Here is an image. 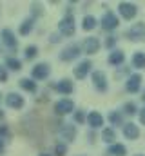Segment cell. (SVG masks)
<instances>
[{
	"label": "cell",
	"instance_id": "e575fe53",
	"mask_svg": "<svg viewBox=\"0 0 145 156\" xmlns=\"http://www.w3.org/2000/svg\"><path fill=\"white\" fill-rule=\"evenodd\" d=\"M2 153H4V140L0 138V154H2Z\"/></svg>",
	"mask_w": 145,
	"mask_h": 156
},
{
	"label": "cell",
	"instance_id": "d6986e66",
	"mask_svg": "<svg viewBox=\"0 0 145 156\" xmlns=\"http://www.w3.org/2000/svg\"><path fill=\"white\" fill-rule=\"evenodd\" d=\"M109 154H112V156H125V154H127V149H125V145H122V144H112V145L109 147Z\"/></svg>",
	"mask_w": 145,
	"mask_h": 156
},
{
	"label": "cell",
	"instance_id": "f1b7e54d",
	"mask_svg": "<svg viewBox=\"0 0 145 156\" xmlns=\"http://www.w3.org/2000/svg\"><path fill=\"white\" fill-rule=\"evenodd\" d=\"M67 153V147L64 145V144H56V147H55V156H65Z\"/></svg>",
	"mask_w": 145,
	"mask_h": 156
},
{
	"label": "cell",
	"instance_id": "ffe728a7",
	"mask_svg": "<svg viewBox=\"0 0 145 156\" xmlns=\"http://www.w3.org/2000/svg\"><path fill=\"white\" fill-rule=\"evenodd\" d=\"M133 66L138 67V69H143L145 67V53L138 51V53L133 55Z\"/></svg>",
	"mask_w": 145,
	"mask_h": 156
},
{
	"label": "cell",
	"instance_id": "8fae6325",
	"mask_svg": "<svg viewBox=\"0 0 145 156\" xmlns=\"http://www.w3.org/2000/svg\"><path fill=\"white\" fill-rule=\"evenodd\" d=\"M5 104L9 107H13V109H22L24 107V98L20 94H16V93H9L5 96Z\"/></svg>",
	"mask_w": 145,
	"mask_h": 156
},
{
	"label": "cell",
	"instance_id": "d4e9b609",
	"mask_svg": "<svg viewBox=\"0 0 145 156\" xmlns=\"http://www.w3.org/2000/svg\"><path fill=\"white\" fill-rule=\"evenodd\" d=\"M109 122H111L112 125H122V122H123V116H122L120 113H116V111H112V113L109 115Z\"/></svg>",
	"mask_w": 145,
	"mask_h": 156
},
{
	"label": "cell",
	"instance_id": "7402d4cb",
	"mask_svg": "<svg viewBox=\"0 0 145 156\" xmlns=\"http://www.w3.org/2000/svg\"><path fill=\"white\" fill-rule=\"evenodd\" d=\"M82 27H83V31H91V29H94L96 27V18L94 16H85L83 18V22H82Z\"/></svg>",
	"mask_w": 145,
	"mask_h": 156
},
{
	"label": "cell",
	"instance_id": "74e56055",
	"mask_svg": "<svg viewBox=\"0 0 145 156\" xmlns=\"http://www.w3.org/2000/svg\"><path fill=\"white\" fill-rule=\"evenodd\" d=\"M136 156H143V154H136Z\"/></svg>",
	"mask_w": 145,
	"mask_h": 156
},
{
	"label": "cell",
	"instance_id": "3957f363",
	"mask_svg": "<svg viewBox=\"0 0 145 156\" xmlns=\"http://www.w3.org/2000/svg\"><path fill=\"white\" fill-rule=\"evenodd\" d=\"M120 26V20H118V16L112 13V11H107L104 16H102V27L105 29V31H112V29H116Z\"/></svg>",
	"mask_w": 145,
	"mask_h": 156
},
{
	"label": "cell",
	"instance_id": "836d02e7",
	"mask_svg": "<svg viewBox=\"0 0 145 156\" xmlns=\"http://www.w3.org/2000/svg\"><path fill=\"white\" fill-rule=\"evenodd\" d=\"M5 80H7V75H5V71L2 69V71H0V82H5Z\"/></svg>",
	"mask_w": 145,
	"mask_h": 156
},
{
	"label": "cell",
	"instance_id": "1f68e13d",
	"mask_svg": "<svg viewBox=\"0 0 145 156\" xmlns=\"http://www.w3.org/2000/svg\"><path fill=\"white\" fill-rule=\"evenodd\" d=\"M7 134V127L5 125H0V136H5Z\"/></svg>",
	"mask_w": 145,
	"mask_h": 156
},
{
	"label": "cell",
	"instance_id": "8992f818",
	"mask_svg": "<svg viewBox=\"0 0 145 156\" xmlns=\"http://www.w3.org/2000/svg\"><path fill=\"white\" fill-rule=\"evenodd\" d=\"M78 55H80V45L71 44V45H67V47L60 53V58H62L64 62H71V60H74Z\"/></svg>",
	"mask_w": 145,
	"mask_h": 156
},
{
	"label": "cell",
	"instance_id": "e0dca14e",
	"mask_svg": "<svg viewBox=\"0 0 145 156\" xmlns=\"http://www.w3.org/2000/svg\"><path fill=\"white\" fill-rule=\"evenodd\" d=\"M60 134L65 138V140H74V136H76V129H74V125H69V123H62V129H60Z\"/></svg>",
	"mask_w": 145,
	"mask_h": 156
},
{
	"label": "cell",
	"instance_id": "4dcf8cb0",
	"mask_svg": "<svg viewBox=\"0 0 145 156\" xmlns=\"http://www.w3.org/2000/svg\"><path fill=\"white\" fill-rule=\"evenodd\" d=\"M114 44H116V38H114V37H109V38L105 40V47H112Z\"/></svg>",
	"mask_w": 145,
	"mask_h": 156
},
{
	"label": "cell",
	"instance_id": "d6a6232c",
	"mask_svg": "<svg viewBox=\"0 0 145 156\" xmlns=\"http://www.w3.org/2000/svg\"><path fill=\"white\" fill-rule=\"evenodd\" d=\"M140 122H142V123L145 125V107L142 109V111H140Z\"/></svg>",
	"mask_w": 145,
	"mask_h": 156
},
{
	"label": "cell",
	"instance_id": "7a4b0ae2",
	"mask_svg": "<svg viewBox=\"0 0 145 156\" xmlns=\"http://www.w3.org/2000/svg\"><path fill=\"white\" fill-rule=\"evenodd\" d=\"M118 11H120V15H122L125 20H131V18H134V16H136L138 7H136L134 4H131V2H120Z\"/></svg>",
	"mask_w": 145,
	"mask_h": 156
},
{
	"label": "cell",
	"instance_id": "9a60e30c",
	"mask_svg": "<svg viewBox=\"0 0 145 156\" xmlns=\"http://www.w3.org/2000/svg\"><path fill=\"white\" fill-rule=\"evenodd\" d=\"M55 89L58 91V93H62V94H71L72 93V82H69V80H60L56 85H55Z\"/></svg>",
	"mask_w": 145,
	"mask_h": 156
},
{
	"label": "cell",
	"instance_id": "603a6c76",
	"mask_svg": "<svg viewBox=\"0 0 145 156\" xmlns=\"http://www.w3.org/2000/svg\"><path fill=\"white\" fill-rule=\"evenodd\" d=\"M20 85H22L26 91H29V93H35L36 91V83L33 80H29V78H22V80H20Z\"/></svg>",
	"mask_w": 145,
	"mask_h": 156
},
{
	"label": "cell",
	"instance_id": "d590c367",
	"mask_svg": "<svg viewBox=\"0 0 145 156\" xmlns=\"http://www.w3.org/2000/svg\"><path fill=\"white\" fill-rule=\"evenodd\" d=\"M40 156H51V154H47V153H42V154H40Z\"/></svg>",
	"mask_w": 145,
	"mask_h": 156
},
{
	"label": "cell",
	"instance_id": "44dd1931",
	"mask_svg": "<svg viewBox=\"0 0 145 156\" xmlns=\"http://www.w3.org/2000/svg\"><path fill=\"white\" fill-rule=\"evenodd\" d=\"M102 140L105 142V144H114V140H116V134H114V129H111V127H107V129H104L102 131Z\"/></svg>",
	"mask_w": 145,
	"mask_h": 156
},
{
	"label": "cell",
	"instance_id": "6da1fadb",
	"mask_svg": "<svg viewBox=\"0 0 145 156\" xmlns=\"http://www.w3.org/2000/svg\"><path fill=\"white\" fill-rule=\"evenodd\" d=\"M58 29H60V33L64 37H72L74 35V16L72 15L64 16L60 20V24H58Z\"/></svg>",
	"mask_w": 145,
	"mask_h": 156
},
{
	"label": "cell",
	"instance_id": "83f0119b",
	"mask_svg": "<svg viewBox=\"0 0 145 156\" xmlns=\"http://www.w3.org/2000/svg\"><path fill=\"white\" fill-rule=\"evenodd\" d=\"M36 55H38V49H36L35 45H31V47L26 49V58H27V60H33Z\"/></svg>",
	"mask_w": 145,
	"mask_h": 156
},
{
	"label": "cell",
	"instance_id": "5b68a950",
	"mask_svg": "<svg viewBox=\"0 0 145 156\" xmlns=\"http://www.w3.org/2000/svg\"><path fill=\"white\" fill-rule=\"evenodd\" d=\"M127 37H129V40H143L145 38V24L143 22L134 24V26L127 31Z\"/></svg>",
	"mask_w": 145,
	"mask_h": 156
},
{
	"label": "cell",
	"instance_id": "8d00e7d4",
	"mask_svg": "<svg viewBox=\"0 0 145 156\" xmlns=\"http://www.w3.org/2000/svg\"><path fill=\"white\" fill-rule=\"evenodd\" d=\"M142 100H143V102H145V91H143V96H142Z\"/></svg>",
	"mask_w": 145,
	"mask_h": 156
},
{
	"label": "cell",
	"instance_id": "9c48e42d",
	"mask_svg": "<svg viewBox=\"0 0 145 156\" xmlns=\"http://www.w3.org/2000/svg\"><path fill=\"white\" fill-rule=\"evenodd\" d=\"M98 49H100V40L98 38L89 37V38L83 40V51L87 55H94V53H98Z\"/></svg>",
	"mask_w": 145,
	"mask_h": 156
},
{
	"label": "cell",
	"instance_id": "30bf717a",
	"mask_svg": "<svg viewBox=\"0 0 145 156\" xmlns=\"http://www.w3.org/2000/svg\"><path fill=\"white\" fill-rule=\"evenodd\" d=\"M140 87H142V75H131L125 83V89L129 93H138Z\"/></svg>",
	"mask_w": 145,
	"mask_h": 156
},
{
	"label": "cell",
	"instance_id": "5bb4252c",
	"mask_svg": "<svg viewBox=\"0 0 145 156\" xmlns=\"http://www.w3.org/2000/svg\"><path fill=\"white\" fill-rule=\"evenodd\" d=\"M87 122H89V125H91L93 129H98V127H102V125H104V116H102L100 113L93 111V113H89V115H87Z\"/></svg>",
	"mask_w": 145,
	"mask_h": 156
},
{
	"label": "cell",
	"instance_id": "7c38bea8",
	"mask_svg": "<svg viewBox=\"0 0 145 156\" xmlns=\"http://www.w3.org/2000/svg\"><path fill=\"white\" fill-rule=\"evenodd\" d=\"M49 76V66L47 64H38L33 67V78L36 80H44V78Z\"/></svg>",
	"mask_w": 145,
	"mask_h": 156
},
{
	"label": "cell",
	"instance_id": "277c9868",
	"mask_svg": "<svg viewBox=\"0 0 145 156\" xmlns=\"http://www.w3.org/2000/svg\"><path fill=\"white\" fill-rule=\"evenodd\" d=\"M93 83H94V87H96L100 93H105L107 87H109L105 73H104V71H94V73H93Z\"/></svg>",
	"mask_w": 145,
	"mask_h": 156
},
{
	"label": "cell",
	"instance_id": "ba28073f",
	"mask_svg": "<svg viewBox=\"0 0 145 156\" xmlns=\"http://www.w3.org/2000/svg\"><path fill=\"white\" fill-rule=\"evenodd\" d=\"M91 67H93V64H91L89 60H83V62H80V64L74 67V76L78 78V80H83V78L87 76V73L91 71Z\"/></svg>",
	"mask_w": 145,
	"mask_h": 156
},
{
	"label": "cell",
	"instance_id": "484cf974",
	"mask_svg": "<svg viewBox=\"0 0 145 156\" xmlns=\"http://www.w3.org/2000/svg\"><path fill=\"white\" fill-rule=\"evenodd\" d=\"M5 64H7L9 69H13V71H20V69H22V64H20V60H16V58H7Z\"/></svg>",
	"mask_w": 145,
	"mask_h": 156
},
{
	"label": "cell",
	"instance_id": "cb8c5ba5",
	"mask_svg": "<svg viewBox=\"0 0 145 156\" xmlns=\"http://www.w3.org/2000/svg\"><path fill=\"white\" fill-rule=\"evenodd\" d=\"M33 31V20H24V24L20 26V35H29Z\"/></svg>",
	"mask_w": 145,
	"mask_h": 156
},
{
	"label": "cell",
	"instance_id": "52a82bcc",
	"mask_svg": "<svg viewBox=\"0 0 145 156\" xmlns=\"http://www.w3.org/2000/svg\"><path fill=\"white\" fill-rule=\"evenodd\" d=\"M72 109H74V104H72V100H67V98H64V100L55 104L56 115H67V113H72Z\"/></svg>",
	"mask_w": 145,
	"mask_h": 156
},
{
	"label": "cell",
	"instance_id": "ac0fdd59",
	"mask_svg": "<svg viewBox=\"0 0 145 156\" xmlns=\"http://www.w3.org/2000/svg\"><path fill=\"white\" fill-rule=\"evenodd\" d=\"M123 60H125L123 51H112L109 55V64H112V66H120V64H123Z\"/></svg>",
	"mask_w": 145,
	"mask_h": 156
},
{
	"label": "cell",
	"instance_id": "f35d334b",
	"mask_svg": "<svg viewBox=\"0 0 145 156\" xmlns=\"http://www.w3.org/2000/svg\"><path fill=\"white\" fill-rule=\"evenodd\" d=\"M0 71H2V67H0Z\"/></svg>",
	"mask_w": 145,
	"mask_h": 156
},
{
	"label": "cell",
	"instance_id": "4316f807",
	"mask_svg": "<svg viewBox=\"0 0 145 156\" xmlns=\"http://www.w3.org/2000/svg\"><path fill=\"white\" fill-rule=\"evenodd\" d=\"M123 111H125V115L133 116L134 113H138V107H136V104H134V102H127V104L123 105Z\"/></svg>",
	"mask_w": 145,
	"mask_h": 156
},
{
	"label": "cell",
	"instance_id": "4fadbf2b",
	"mask_svg": "<svg viewBox=\"0 0 145 156\" xmlns=\"http://www.w3.org/2000/svg\"><path fill=\"white\" fill-rule=\"evenodd\" d=\"M123 134H125V138H129V140H136V138L140 136V129H138V125H134V123H125V125H123Z\"/></svg>",
	"mask_w": 145,
	"mask_h": 156
},
{
	"label": "cell",
	"instance_id": "2e32d148",
	"mask_svg": "<svg viewBox=\"0 0 145 156\" xmlns=\"http://www.w3.org/2000/svg\"><path fill=\"white\" fill-rule=\"evenodd\" d=\"M2 42H4L7 47H15V49H16V38H15V35H13L11 29H4V31H2Z\"/></svg>",
	"mask_w": 145,
	"mask_h": 156
},
{
	"label": "cell",
	"instance_id": "f546056e",
	"mask_svg": "<svg viewBox=\"0 0 145 156\" xmlns=\"http://www.w3.org/2000/svg\"><path fill=\"white\" fill-rule=\"evenodd\" d=\"M74 122H78V123H83V122H85V115H83L82 111H76V113H74Z\"/></svg>",
	"mask_w": 145,
	"mask_h": 156
},
{
	"label": "cell",
	"instance_id": "ab89813d",
	"mask_svg": "<svg viewBox=\"0 0 145 156\" xmlns=\"http://www.w3.org/2000/svg\"><path fill=\"white\" fill-rule=\"evenodd\" d=\"M0 96H2V94H0Z\"/></svg>",
	"mask_w": 145,
	"mask_h": 156
}]
</instances>
